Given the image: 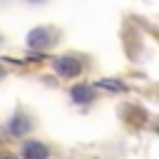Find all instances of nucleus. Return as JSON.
Segmentation results:
<instances>
[{
    "instance_id": "f257e3e1",
    "label": "nucleus",
    "mask_w": 159,
    "mask_h": 159,
    "mask_svg": "<svg viewBox=\"0 0 159 159\" xmlns=\"http://www.w3.org/2000/svg\"><path fill=\"white\" fill-rule=\"evenodd\" d=\"M55 70H57V75L72 80V77H77V75L82 72V65H80L75 57H57V60H55Z\"/></svg>"
},
{
    "instance_id": "f03ea898",
    "label": "nucleus",
    "mask_w": 159,
    "mask_h": 159,
    "mask_svg": "<svg viewBox=\"0 0 159 159\" xmlns=\"http://www.w3.org/2000/svg\"><path fill=\"white\" fill-rule=\"evenodd\" d=\"M52 37H55L52 30H47V27H37V30H32V32L27 35V45H30V47H47V45L55 42Z\"/></svg>"
},
{
    "instance_id": "7ed1b4c3",
    "label": "nucleus",
    "mask_w": 159,
    "mask_h": 159,
    "mask_svg": "<svg viewBox=\"0 0 159 159\" xmlns=\"http://www.w3.org/2000/svg\"><path fill=\"white\" fill-rule=\"evenodd\" d=\"M22 157H25V159H47V157H50V149H47L42 142L30 139V142L22 144Z\"/></svg>"
},
{
    "instance_id": "20e7f679",
    "label": "nucleus",
    "mask_w": 159,
    "mask_h": 159,
    "mask_svg": "<svg viewBox=\"0 0 159 159\" xmlns=\"http://www.w3.org/2000/svg\"><path fill=\"white\" fill-rule=\"evenodd\" d=\"M30 127H32V122H30V117H25V114H15V117L7 122V132H10L12 137H22V134H27Z\"/></svg>"
},
{
    "instance_id": "39448f33",
    "label": "nucleus",
    "mask_w": 159,
    "mask_h": 159,
    "mask_svg": "<svg viewBox=\"0 0 159 159\" xmlns=\"http://www.w3.org/2000/svg\"><path fill=\"white\" fill-rule=\"evenodd\" d=\"M72 97H75V102H89L92 99V92H89L87 84H80V87L72 89Z\"/></svg>"
},
{
    "instance_id": "423d86ee",
    "label": "nucleus",
    "mask_w": 159,
    "mask_h": 159,
    "mask_svg": "<svg viewBox=\"0 0 159 159\" xmlns=\"http://www.w3.org/2000/svg\"><path fill=\"white\" fill-rule=\"evenodd\" d=\"M0 159H17V157H12V154H0Z\"/></svg>"
},
{
    "instance_id": "0eeeda50",
    "label": "nucleus",
    "mask_w": 159,
    "mask_h": 159,
    "mask_svg": "<svg viewBox=\"0 0 159 159\" xmlns=\"http://www.w3.org/2000/svg\"><path fill=\"white\" fill-rule=\"evenodd\" d=\"M2 75H5V70H2V67H0V77H2Z\"/></svg>"
}]
</instances>
